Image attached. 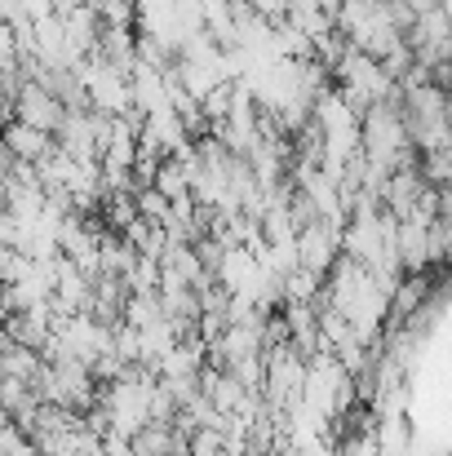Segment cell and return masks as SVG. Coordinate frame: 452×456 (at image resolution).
<instances>
[{
	"label": "cell",
	"instance_id": "obj_2",
	"mask_svg": "<svg viewBox=\"0 0 452 456\" xmlns=\"http://www.w3.org/2000/svg\"><path fill=\"white\" fill-rule=\"evenodd\" d=\"M226 430L222 426H200L195 435H191V456H222L226 452Z\"/></svg>",
	"mask_w": 452,
	"mask_h": 456
},
{
	"label": "cell",
	"instance_id": "obj_1",
	"mask_svg": "<svg viewBox=\"0 0 452 456\" xmlns=\"http://www.w3.org/2000/svg\"><path fill=\"white\" fill-rule=\"evenodd\" d=\"M4 147H9L13 159H22V164H45L49 155L58 151L53 134H49V129H36V125H27V120H9Z\"/></svg>",
	"mask_w": 452,
	"mask_h": 456
}]
</instances>
